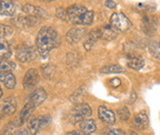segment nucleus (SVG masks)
Segmentation results:
<instances>
[{
    "mask_svg": "<svg viewBox=\"0 0 160 135\" xmlns=\"http://www.w3.org/2000/svg\"><path fill=\"white\" fill-rule=\"evenodd\" d=\"M36 44L38 52L45 58L52 49L60 45L57 31L50 27H42L37 35Z\"/></svg>",
    "mask_w": 160,
    "mask_h": 135,
    "instance_id": "f257e3e1",
    "label": "nucleus"
},
{
    "mask_svg": "<svg viewBox=\"0 0 160 135\" xmlns=\"http://www.w3.org/2000/svg\"><path fill=\"white\" fill-rule=\"evenodd\" d=\"M68 19L74 25L89 26L93 22L94 13L92 10H88L82 5H71L66 9Z\"/></svg>",
    "mask_w": 160,
    "mask_h": 135,
    "instance_id": "f03ea898",
    "label": "nucleus"
},
{
    "mask_svg": "<svg viewBox=\"0 0 160 135\" xmlns=\"http://www.w3.org/2000/svg\"><path fill=\"white\" fill-rule=\"evenodd\" d=\"M92 113V111L90 107L86 103H77L74 105L70 113H69V120L70 123L76 124L79 122H82L87 118L90 117Z\"/></svg>",
    "mask_w": 160,
    "mask_h": 135,
    "instance_id": "7ed1b4c3",
    "label": "nucleus"
},
{
    "mask_svg": "<svg viewBox=\"0 0 160 135\" xmlns=\"http://www.w3.org/2000/svg\"><path fill=\"white\" fill-rule=\"evenodd\" d=\"M110 26L117 31H126L131 28L132 23L125 14L119 12L112 14L110 17Z\"/></svg>",
    "mask_w": 160,
    "mask_h": 135,
    "instance_id": "20e7f679",
    "label": "nucleus"
},
{
    "mask_svg": "<svg viewBox=\"0 0 160 135\" xmlns=\"http://www.w3.org/2000/svg\"><path fill=\"white\" fill-rule=\"evenodd\" d=\"M16 58L21 63H28L34 60L37 58L36 48L27 44L20 45L16 50Z\"/></svg>",
    "mask_w": 160,
    "mask_h": 135,
    "instance_id": "39448f33",
    "label": "nucleus"
},
{
    "mask_svg": "<svg viewBox=\"0 0 160 135\" xmlns=\"http://www.w3.org/2000/svg\"><path fill=\"white\" fill-rule=\"evenodd\" d=\"M39 81L38 72L36 69H30L27 70V73L23 80V85L26 90H32L37 86Z\"/></svg>",
    "mask_w": 160,
    "mask_h": 135,
    "instance_id": "423d86ee",
    "label": "nucleus"
},
{
    "mask_svg": "<svg viewBox=\"0 0 160 135\" xmlns=\"http://www.w3.org/2000/svg\"><path fill=\"white\" fill-rule=\"evenodd\" d=\"M17 110V102L13 96L7 97L3 101L2 106L0 107V118L5 117H10L15 113Z\"/></svg>",
    "mask_w": 160,
    "mask_h": 135,
    "instance_id": "0eeeda50",
    "label": "nucleus"
},
{
    "mask_svg": "<svg viewBox=\"0 0 160 135\" xmlns=\"http://www.w3.org/2000/svg\"><path fill=\"white\" fill-rule=\"evenodd\" d=\"M46 98H47L46 91L43 88H37L31 93L29 97V103L36 109L46 100Z\"/></svg>",
    "mask_w": 160,
    "mask_h": 135,
    "instance_id": "6e6552de",
    "label": "nucleus"
},
{
    "mask_svg": "<svg viewBox=\"0 0 160 135\" xmlns=\"http://www.w3.org/2000/svg\"><path fill=\"white\" fill-rule=\"evenodd\" d=\"M98 118L106 125H113L116 123L115 113L104 106H100L98 108Z\"/></svg>",
    "mask_w": 160,
    "mask_h": 135,
    "instance_id": "1a4fd4ad",
    "label": "nucleus"
},
{
    "mask_svg": "<svg viewBox=\"0 0 160 135\" xmlns=\"http://www.w3.org/2000/svg\"><path fill=\"white\" fill-rule=\"evenodd\" d=\"M149 124V119L148 116L144 111H142L138 113L134 118L133 120V126L137 130H144L148 127Z\"/></svg>",
    "mask_w": 160,
    "mask_h": 135,
    "instance_id": "9d476101",
    "label": "nucleus"
},
{
    "mask_svg": "<svg viewBox=\"0 0 160 135\" xmlns=\"http://www.w3.org/2000/svg\"><path fill=\"white\" fill-rule=\"evenodd\" d=\"M88 31L86 28H72L66 34V39L70 44H75L86 37Z\"/></svg>",
    "mask_w": 160,
    "mask_h": 135,
    "instance_id": "9b49d317",
    "label": "nucleus"
},
{
    "mask_svg": "<svg viewBox=\"0 0 160 135\" xmlns=\"http://www.w3.org/2000/svg\"><path fill=\"white\" fill-rule=\"evenodd\" d=\"M98 39H100V30L95 28V30H92L86 35V39L83 41V47L87 51H89Z\"/></svg>",
    "mask_w": 160,
    "mask_h": 135,
    "instance_id": "f8f14e48",
    "label": "nucleus"
},
{
    "mask_svg": "<svg viewBox=\"0 0 160 135\" xmlns=\"http://www.w3.org/2000/svg\"><path fill=\"white\" fill-rule=\"evenodd\" d=\"M34 108L32 107V106L28 102L25 106H24V108L22 109V111H21V113H19V116L17 118V119L15 120V123L17 126H20V125H22L23 123H25L27 120H29L31 115H32V113L33 112Z\"/></svg>",
    "mask_w": 160,
    "mask_h": 135,
    "instance_id": "ddd939ff",
    "label": "nucleus"
},
{
    "mask_svg": "<svg viewBox=\"0 0 160 135\" xmlns=\"http://www.w3.org/2000/svg\"><path fill=\"white\" fill-rule=\"evenodd\" d=\"M127 66L133 70H138L144 66V60L141 56H137L135 54H130L128 56Z\"/></svg>",
    "mask_w": 160,
    "mask_h": 135,
    "instance_id": "4468645a",
    "label": "nucleus"
},
{
    "mask_svg": "<svg viewBox=\"0 0 160 135\" xmlns=\"http://www.w3.org/2000/svg\"><path fill=\"white\" fill-rule=\"evenodd\" d=\"M22 10H23L24 13L28 14L29 16L36 17V18L43 17L45 15V12H44L43 9H41L40 7H38V6H33L32 4H26V5H24Z\"/></svg>",
    "mask_w": 160,
    "mask_h": 135,
    "instance_id": "2eb2a0df",
    "label": "nucleus"
},
{
    "mask_svg": "<svg viewBox=\"0 0 160 135\" xmlns=\"http://www.w3.org/2000/svg\"><path fill=\"white\" fill-rule=\"evenodd\" d=\"M99 30H100V38L101 39L110 41V40L115 39L118 36V31H115L110 25L104 26L101 28H99Z\"/></svg>",
    "mask_w": 160,
    "mask_h": 135,
    "instance_id": "dca6fc26",
    "label": "nucleus"
},
{
    "mask_svg": "<svg viewBox=\"0 0 160 135\" xmlns=\"http://www.w3.org/2000/svg\"><path fill=\"white\" fill-rule=\"evenodd\" d=\"M80 128L83 135H90L96 130V123L93 119H85L80 123Z\"/></svg>",
    "mask_w": 160,
    "mask_h": 135,
    "instance_id": "f3484780",
    "label": "nucleus"
},
{
    "mask_svg": "<svg viewBox=\"0 0 160 135\" xmlns=\"http://www.w3.org/2000/svg\"><path fill=\"white\" fill-rule=\"evenodd\" d=\"M16 11V4L13 1L5 0L1 1V6H0V13L5 16H13Z\"/></svg>",
    "mask_w": 160,
    "mask_h": 135,
    "instance_id": "a211bd4d",
    "label": "nucleus"
},
{
    "mask_svg": "<svg viewBox=\"0 0 160 135\" xmlns=\"http://www.w3.org/2000/svg\"><path fill=\"white\" fill-rule=\"evenodd\" d=\"M11 54L12 51L9 43L7 42L6 39L0 38V60H8L11 57Z\"/></svg>",
    "mask_w": 160,
    "mask_h": 135,
    "instance_id": "6ab92c4d",
    "label": "nucleus"
},
{
    "mask_svg": "<svg viewBox=\"0 0 160 135\" xmlns=\"http://www.w3.org/2000/svg\"><path fill=\"white\" fill-rule=\"evenodd\" d=\"M142 27H143V31L147 33H152L156 31L157 24L152 18L145 16L142 20Z\"/></svg>",
    "mask_w": 160,
    "mask_h": 135,
    "instance_id": "aec40b11",
    "label": "nucleus"
},
{
    "mask_svg": "<svg viewBox=\"0 0 160 135\" xmlns=\"http://www.w3.org/2000/svg\"><path fill=\"white\" fill-rule=\"evenodd\" d=\"M39 130L40 128L38 118H30L29 120H28V131H30L32 135H37Z\"/></svg>",
    "mask_w": 160,
    "mask_h": 135,
    "instance_id": "412c9836",
    "label": "nucleus"
},
{
    "mask_svg": "<svg viewBox=\"0 0 160 135\" xmlns=\"http://www.w3.org/2000/svg\"><path fill=\"white\" fill-rule=\"evenodd\" d=\"M125 72V69L119 65H107L100 69V73L102 74H117V73H123Z\"/></svg>",
    "mask_w": 160,
    "mask_h": 135,
    "instance_id": "4be33fe9",
    "label": "nucleus"
},
{
    "mask_svg": "<svg viewBox=\"0 0 160 135\" xmlns=\"http://www.w3.org/2000/svg\"><path fill=\"white\" fill-rule=\"evenodd\" d=\"M148 50L155 59L160 60V40L151 41L148 45Z\"/></svg>",
    "mask_w": 160,
    "mask_h": 135,
    "instance_id": "5701e85b",
    "label": "nucleus"
},
{
    "mask_svg": "<svg viewBox=\"0 0 160 135\" xmlns=\"http://www.w3.org/2000/svg\"><path fill=\"white\" fill-rule=\"evenodd\" d=\"M3 83L5 85V87L9 90L14 89V87L16 86V77L12 73H8L6 74V75L4 76L3 79Z\"/></svg>",
    "mask_w": 160,
    "mask_h": 135,
    "instance_id": "b1692460",
    "label": "nucleus"
},
{
    "mask_svg": "<svg viewBox=\"0 0 160 135\" xmlns=\"http://www.w3.org/2000/svg\"><path fill=\"white\" fill-rule=\"evenodd\" d=\"M16 68V64L14 62L4 60L0 61V73H11Z\"/></svg>",
    "mask_w": 160,
    "mask_h": 135,
    "instance_id": "393cba45",
    "label": "nucleus"
},
{
    "mask_svg": "<svg viewBox=\"0 0 160 135\" xmlns=\"http://www.w3.org/2000/svg\"><path fill=\"white\" fill-rule=\"evenodd\" d=\"M13 32H14V31L10 26L0 25V38L5 39L7 37H10L13 34Z\"/></svg>",
    "mask_w": 160,
    "mask_h": 135,
    "instance_id": "a878e982",
    "label": "nucleus"
},
{
    "mask_svg": "<svg viewBox=\"0 0 160 135\" xmlns=\"http://www.w3.org/2000/svg\"><path fill=\"white\" fill-rule=\"evenodd\" d=\"M117 113L122 122H126L130 118V111L127 107H121L117 110Z\"/></svg>",
    "mask_w": 160,
    "mask_h": 135,
    "instance_id": "bb28decb",
    "label": "nucleus"
},
{
    "mask_svg": "<svg viewBox=\"0 0 160 135\" xmlns=\"http://www.w3.org/2000/svg\"><path fill=\"white\" fill-rule=\"evenodd\" d=\"M38 123H39V128L42 129L51 123L52 118L49 115H44V116H39L38 118Z\"/></svg>",
    "mask_w": 160,
    "mask_h": 135,
    "instance_id": "cd10ccee",
    "label": "nucleus"
},
{
    "mask_svg": "<svg viewBox=\"0 0 160 135\" xmlns=\"http://www.w3.org/2000/svg\"><path fill=\"white\" fill-rule=\"evenodd\" d=\"M42 73L43 75L47 79H50V77L53 75V74L55 73V68L53 67V65H45L44 67H42Z\"/></svg>",
    "mask_w": 160,
    "mask_h": 135,
    "instance_id": "c85d7f7f",
    "label": "nucleus"
},
{
    "mask_svg": "<svg viewBox=\"0 0 160 135\" xmlns=\"http://www.w3.org/2000/svg\"><path fill=\"white\" fill-rule=\"evenodd\" d=\"M85 90H86V87L85 86H82V87H80L79 89H77V91H75L74 92V94H72L71 95V97H70V100L72 101V102H77L79 99L81 98L80 96L85 92Z\"/></svg>",
    "mask_w": 160,
    "mask_h": 135,
    "instance_id": "c756f323",
    "label": "nucleus"
},
{
    "mask_svg": "<svg viewBox=\"0 0 160 135\" xmlns=\"http://www.w3.org/2000/svg\"><path fill=\"white\" fill-rule=\"evenodd\" d=\"M56 16L57 18L63 20V21H68V14H67V11L66 9L64 8H57L56 10Z\"/></svg>",
    "mask_w": 160,
    "mask_h": 135,
    "instance_id": "7c9ffc66",
    "label": "nucleus"
},
{
    "mask_svg": "<svg viewBox=\"0 0 160 135\" xmlns=\"http://www.w3.org/2000/svg\"><path fill=\"white\" fill-rule=\"evenodd\" d=\"M109 84H110L112 87L116 88V87L120 86V85H121V80H120V79H118V77H114V79H112L111 80H109Z\"/></svg>",
    "mask_w": 160,
    "mask_h": 135,
    "instance_id": "2f4dec72",
    "label": "nucleus"
},
{
    "mask_svg": "<svg viewBox=\"0 0 160 135\" xmlns=\"http://www.w3.org/2000/svg\"><path fill=\"white\" fill-rule=\"evenodd\" d=\"M107 135H125V132L121 129H110Z\"/></svg>",
    "mask_w": 160,
    "mask_h": 135,
    "instance_id": "473e14b6",
    "label": "nucleus"
},
{
    "mask_svg": "<svg viewBox=\"0 0 160 135\" xmlns=\"http://www.w3.org/2000/svg\"><path fill=\"white\" fill-rule=\"evenodd\" d=\"M13 135H29V131L26 128H20L14 132Z\"/></svg>",
    "mask_w": 160,
    "mask_h": 135,
    "instance_id": "72a5a7b5",
    "label": "nucleus"
},
{
    "mask_svg": "<svg viewBox=\"0 0 160 135\" xmlns=\"http://www.w3.org/2000/svg\"><path fill=\"white\" fill-rule=\"evenodd\" d=\"M105 6L107 7V8L114 9L115 7L117 6V4H116L115 1H112V0H108V1H105Z\"/></svg>",
    "mask_w": 160,
    "mask_h": 135,
    "instance_id": "f704fd0d",
    "label": "nucleus"
},
{
    "mask_svg": "<svg viewBox=\"0 0 160 135\" xmlns=\"http://www.w3.org/2000/svg\"><path fill=\"white\" fill-rule=\"evenodd\" d=\"M66 135H83V134L81 130H73V131L66 133Z\"/></svg>",
    "mask_w": 160,
    "mask_h": 135,
    "instance_id": "c9c22d12",
    "label": "nucleus"
},
{
    "mask_svg": "<svg viewBox=\"0 0 160 135\" xmlns=\"http://www.w3.org/2000/svg\"><path fill=\"white\" fill-rule=\"evenodd\" d=\"M125 135H137V133L134 131H128L127 133H125Z\"/></svg>",
    "mask_w": 160,
    "mask_h": 135,
    "instance_id": "e433bc0d",
    "label": "nucleus"
},
{
    "mask_svg": "<svg viewBox=\"0 0 160 135\" xmlns=\"http://www.w3.org/2000/svg\"><path fill=\"white\" fill-rule=\"evenodd\" d=\"M2 95H3V92H2V89H1V87H0V99H1Z\"/></svg>",
    "mask_w": 160,
    "mask_h": 135,
    "instance_id": "4c0bfd02",
    "label": "nucleus"
},
{
    "mask_svg": "<svg viewBox=\"0 0 160 135\" xmlns=\"http://www.w3.org/2000/svg\"><path fill=\"white\" fill-rule=\"evenodd\" d=\"M0 135H7V134H6V133H5L4 131H3V132H1V131H0Z\"/></svg>",
    "mask_w": 160,
    "mask_h": 135,
    "instance_id": "58836bf2",
    "label": "nucleus"
},
{
    "mask_svg": "<svg viewBox=\"0 0 160 135\" xmlns=\"http://www.w3.org/2000/svg\"><path fill=\"white\" fill-rule=\"evenodd\" d=\"M0 6H1V1H0Z\"/></svg>",
    "mask_w": 160,
    "mask_h": 135,
    "instance_id": "ea45409f",
    "label": "nucleus"
}]
</instances>
